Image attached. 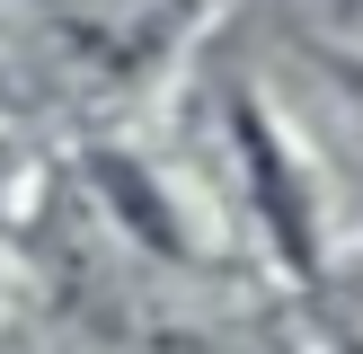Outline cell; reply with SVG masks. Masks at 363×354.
I'll return each instance as SVG.
<instances>
[{
  "label": "cell",
  "mask_w": 363,
  "mask_h": 354,
  "mask_svg": "<svg viewBox=\"0 0 363 354\" xmlns=\"http://www.w3.org/2000/svg\"><path fill=\"white\" fill-rule=\"evenodd\" d=\"M319 45H363V0H284Z\"/></svg>",
  "instance_id": "7a4b0ae2"
},
{
  "label": "cell",
  "mask_w": 363,
  "mask_h": 354,
  "mask_svg": "<svg viewBox=\"0 0 363 354\" xmlns=\"http://www.w3.org/2000/svg\"><path fill=\"white\" fill-rule=\"evenodd\" d=\"M18 9H27V0H0V106H9V45H18Z\"/></svg>",
  "instance_id": "277c9868"
},
{
  "label": "cell",
  "mask_w": 363,
  "mask_h": 354,
  "mask_svg": "<svg viewBox=\"0 0 363 354\" xmlns=\"http://www.w3.org/2000/svg\"><path fill=\"white\" fill-rule=\"evenodd\" d=\"M230 142H240V169H248V195H257V212L275 222L284 266H301V275H319V283H328L319 222H311V186H301V169H293V151H284V133L257 115V106H230Z\"/></svg>",
  "instance_id": "6da1fadb"
},
{
  "label": "cell",
  "mask_w": 363,
  "mask_h": 354,
  "mask_svg": "<svg viewBox=\"0 0 363 354\" xmlns=\"http://www.w3.org/2000/svg\"><path fill=\"white\" fill-rule=\"evenodd\" d=\"M328 354H363V328H354V319H346V328L328 336Z\"/></svg>",
  "instance_id": "5b68a950"
},
{
  "label": "cell",
  "mask_w": 363,
  "mask_h": 354,
  "mask_svg": "<svg viewBox=\"0 0 363 354\" xmlns=\"http://www.w3.org/2000/svg\"><path fill=\"white\" fill-rule=\"evenodd\" d=\"M328 292H337V310H346L354 328H363V239H354V248H337V257H328Z\"/></svg>",
  "instance_id": "3957f363"
}]
</instances>
